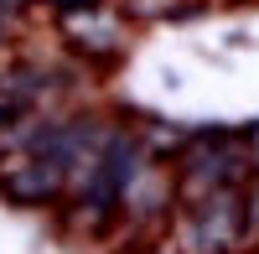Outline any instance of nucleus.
I'll use <instances>...</instances> for the list:
<instances>
[{
    "label": "nucleus",
    "instance_id": "obj_1",
    "mask_svg": "<svg viewBox=\"0 0 259 254\" xmlns=\"http://www.w3.org/2000/svg\"><path fill=\"white\" fill-rule=\"evenodd\" d=\"M182 151H187V161H182V197L187 202H202L218 187H239L254 172L244 140H233V135H197Z\"/></svg>",
    "mask_w": 259,
    "mask_h": 254
},
{
    "label": "nucleus",
    "instance_id": "obj_7",
    "mask_svg": "<svg viewBox=\"0 0 259 254\" xmlns=\"http://www.w3.org/2000/svg\"><path fill=\"white\" fill-rule=\"evenodd\" d=\"M21 119H26V104L11 99V94H0V130H11V124H21Z\"/></svg>",
    "mask_w": 259,
    "mask_h": 254
},
{
    "label": "nucleus",
    "instance_id": "obj_5",
    "mask_svg": "<svg viewBox=\"0 0 259 254\" xmlns=\"http://www.w3.org/2000/svg\"><path fill=\"white\" fill-rule=\"evenodd\" d=\"M119 202L130 207V213H140V218H145V213H156V207L166 202V177L156 172V166H145V161H140L135 172H130V182L119 187Z\"/></svg>",
    "mask_w": 259,
    "mask_h": 254
},
{
    "label": "nucleus",
    "instance_id": "obj_4",
    "mask_svg": "<svg viewBox=\"0 0 259 254\" xmlns=\"http://www.w3.org/2000/svg\"><path fill=\"white\" fill-rule=\"evenodd\" d=\"M62 31L68 41H78L83 52H114L119 41V21L99 6H78V11H62Z\"/></svg>",
    "mask_w": 259,
    "mask_h": 254
},
{
    "label": "nucleus",
    "instance_id": "obj_10",
    "mask_svg": "<svg viewBox=\"0 0 259 254\" xmlns=\"http://www.w3.org/2000/svg\"><path fill=\"white\" fill-rule=\"evenodd\" d=\"M0 41H6V16H0Z\"/></svg>",
    "mask_w": 259,
    "mask_h": 254
},
{
    "label": "nucleus",
    "instance_id": "obj_8",
    "mask_svg": "<svg viewBox=\"0 0 259 254\" xmlns=\"http://www.w3.org/2000/svg\"><path fill=\"white\" fill-rule=\"evenodd\" d=\"M21 11V0H0V16H16Z\"/></svg>",
    "mask_w": 259,
    "mask_h": 254
},
{
    "label": "nucleus",
    "instance_id": "obj_6",
    "mask_svg": "<svg viewBox=\"0 0 259 254\" xmlns=\"http://www.w3.org/2000/svg\"><path fill=\"white\" fill-rule=\"evenodd\" d=\"M150 151H182V145H187V130H182V124H150Z\"/></svg>",
    "mask_w": 259,
    "mask_h": 254
},
{
    "label": "nucleus",
    "instance_id": "obj_2",
    "mask_svg": "<svg viewBox=\"0 0 259 254\" xmlns=\"http://www.w3.org/2000/svg\"><path fill=\"white\" fill-rule=\"evenodd\" d=\"M244 192L239 187H218L202 202H192V218L182 223V249L187 254H233L244 244Z\"/></svg>",
    "mask_w": 259,
    "mask_h": 254
},
{
    "label": "nucleus",
    "instance_id": "obj_3",
    "mask_svg": "<svg viewBox=\"0 0 259 254\" xmlns=\"http://www.w3.org/2000/svg\"><path fill=\"white\" fill-rule=\"evenodd\" d=\"M62 187H68L62 166H52V161H31V156H26V166H21V172H11L6 182H0V192H6L11 202H52Z\"/></svg>",
    "mask_w": 259,
    "mask_h": 254
},
{
    "label": "nucleus",
    "instance_id": "obj_9",
    "mask_svg": "<svg viewBox=\"0 0 259 254\" xmlns=\"http://www.w3.org/2000/svg\"><path fill=\"white\" fill-rule=\"evenodd\" d=\"M52 6H68V11H78V6H94V0H52Z\"/></svg>",
    "mask_w": 259,
    "mask_h": 254
}]
</instances>
